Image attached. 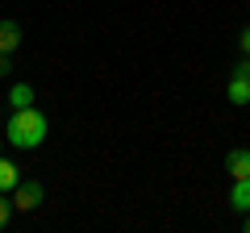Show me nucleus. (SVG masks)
I'll use <instances>...</instances> for the list:
<instances>
[{"label":"nucleus","instance_id":"nucleus-1","mask_svg":"<svg viewBox=\"0 0 250 233\" xmlns=\"http://www.w3.org/2000/svg\"><path fill=\"white\" fill-rule=\"evenodd\" d=\"M46 134H50V121H46L34 104H29V108H13V116H9V142L17 146V150H34V146H42Z\"/></svg>","mask_w":250,"mask_h":233},{"label":"nucleus","instance_id":"nucleus-2","mask_svg":"<svg viewBox=\"0 0 250 233\" xmlns=\"http://www.w3.org/2000/svg\"><path fill=\"white\" fill-rule=\"evenodd\" d=\"M42 200H46L42 179H21L17 188H13V204H17V213H34V208H42Z\"/></svg>","mask_w":250,"mask_h":233},{"label":"nucleus","instance_id":"nucleus-3","mask_svg":"<svg viewBox=\"0 0 250 233\" xmlns=\"http://www.w3.org/2000/svg\"><path fill=\"white\" fill-rule=\"evenodd\" d=\"M225 171H229L233 179H250V146H233L225 154Z\"/></svg>","mask_w":250,"mask_h":233},{"label":"nucleus","instance_id":"nucleus-4","mask_svg":"<svg viewBox=\"0 0 250 233\" xmlns=\"http://www.w3.org/2000/svg\"><path fill=\"white\" fill-rule=\"evenodd\" d=\"M17 46H21V25H17V21H9V17H0V50L13 54Z\"/></svg>","mask_w":250,"mask_h":233},{"label":"nucleus","instance_id":"nucleus-5","mask_svg":"<svg viewBox=\"0 0 250 233\" xmlns=\"http://www.w3.org/2000/svg\"><path fill=\"white\" fill-rule=\"evenodd\" d=\"M225 96H229V104H250V79L233 71V79H229V88H225Z\"/></svg>","mask_w":250,"mask_h":233},{"label":"nucleus","instance_id":"nucleus-6","mask_svg":"<svg viewBox=\"0 0 250 233\" xmlns=\"http://www.w3.org/2000/svg\"><path fill=\"white\" fill-rule=\"evenodd\" d=\"M17 183H21V167L9 162V158H0V192H13Z\"/></svg>","mask_w":250,"mask_h":233},{"label":"nucleus","instance_id":"nucleus-7","mask_svg":"<svg viewBox=\"0 0 250 233\" xmlns=\"http://www.w3.org/2000/svg\"><path fill=\"white\" fill-rule=\"evenodd\" d=\"M229 204L238 213H250V179H233V192H229Z\"/></svg>","mask_w":250,"mask_h":233},{"label":"nucleus","instance_id":"nucleus-8","mask_svg":"<svg viewBox=\"0 0 250 233\" xmlns=\"http://www.w3.org/2000/svg\"><path fill=\"white\" fill-rule=\"evenodd\" d=\"M9 104H13V108H29V104H34V88H29V83H13Z\"/></svg>","mask_w":250,"mask_h":233},{"label":"nucleus","instance_id":"nucleus-9","mask_svg":"<svg viewBox=\"0 0 250 233\" xmlns=\"http://www.w3.org/2000/svg\"><path fill=\"white\" fill-rule=\"evenodd\" d=\"M17 213V204H13L9 192H0V229H9V216Z\"/></svg>","mask_w":250,"mask_h":233},{"label":"nucleus","instance_id":"nucleus-10","mask_svg":"<svg viewBox=\"0 0 250 233\" xmlns=\"http://www.w3.org/2000/svg\"><path fill=\"white\" fill-rule=\"evenodd\" d=\"M238 46H242V54H250V25L242 29V38H238Z\"/></svg>","mask_w":250,"mask_h":233},{"label":"nucleus","instance_id":"nucleus-11","mask_svg":"<svg viewBox=\"0 0 250 233\" xmlns=\"http://www.w3.org/2000/svg\"><path fill=\"white\" fill-rule=\"evenodd\" d=\"M9 58H13V54H4V50H0V75H9V71H13V67H9Z\"/></svg>","mask_w":250,"mask_h":233},{"label":"nucleus","instance_id":"nucleus-12","mask_svg":"<svg viewBox=\"0 0 250 233\" xmlns=\"http://www.w3.org/2000/svg\"><path fill=\"white\" fill-rule=\"evenodd\" d=\"M246 233H250V213H246Z\"/></svg>","mask_w":250,"mask_h":233},{"label":"nucleus","instance_id":"nucleus-13","mask_svg":"<svg viewBox=\"0 0 250 233\" xmlns=\"http://www.w3.org/2000/svg\"><path fill=\"white\" fill-rule=\"evenodd\" d=\"M0 158H4V146H0Z\"/></svg>","mask_w":250,"mask_h":233}]
</instances>
